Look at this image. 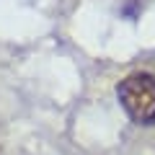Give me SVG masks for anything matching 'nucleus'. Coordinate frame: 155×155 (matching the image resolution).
<instances>
[{
	"label": "nucleus",
	"mask_w": 155,
	"mask_h": 155,
	"mask_svg": "<svg viewBox=\"0 0 155 155\" xmlns=\"http://www.w3.org/2000/svg\"><path fill=\"white\" fill-rule=\"evenodd\" d=\"M116 98L127 116L140 127L155 124V75L132 72L116 85Z\"/></svg>",
	"instance_id": "f257e3e1"
}]
</instances>
